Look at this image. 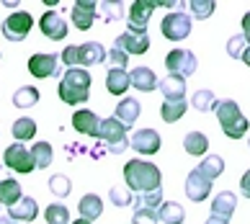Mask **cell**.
Segmentation results:
<instances>
[{
    "mask_svg": "<svg viewBox=\"0 0 250 224\" xmlns=\"http://www.w3.org/2000/svg\"><path fill=\"white\" fill-rule=\"evenodd\" d=\"M124 181H126V188L132 193H147V191H157L163 183V175H160V167L152 165V163H145V160H129L124 165Z\"/></svg>",
    "mask_w": 250,
    "mask_h": 224,
    "instance_id": "1",
    "label": "cell"
},
{
    "mask_svg": "<svg viewBox=\"0 0 250 224\" xmlns=\"http://www.w3.org/2000/svg\"><path fill=\"white\" fill-rule=\"evenodd\" d=\"M57 93L67 106L85 103L88 96H90V72L83 70V67H67L62 75V80H60Z\"/></svg>",
    "mask_w": 250,
    "mask_h": 224,
    "instance_id": "2",
    "label": "cell"
},
{
    "mask_svg": "<svg viewBox=\"0 0 250 224\" xmlns=\"http://www.w3.org/2000/svg\"><path fill=\"white\" fill-rule=\"evenodd\" d=\"M217 119H219V126L222 132H225L229 139H243L248 134L250 129V121L243 116V111H240V106L235 103V101H217Z\"/></svg>",
    "mask_w": 250,
    "mask_h": 224,
    "instance_id": "3",
    "label": "cell"
},
{
    "mask_svg": "<svg viewBox=\"0 0 250 224\" xmlns=\"http://www.w3.org/2000/svg\"><path fill=\"white\" fill-rule=\"evenodd\" d=\"M129 129L122 124V121H116L114 116L111 119H104L101 121V132H98V139H104L108 144V152L111 155H122L124 149H129V137H126Z\"/></svg>",
    "mask_w": 250,
    "mask_h": 224,
    "instance_id": "4",
    "label": "cell"
},
{
    "mask_svg": "<svg viewBox=\"0 0 250 224\" xmlns=\"http://www.w3.org/2000/svg\"><path fill=\"white\" fill-rule=\"evenodd\" d=\"M191 29H193V23H191V16L186 11H173V13L165 16L163 23H160L163 36L170 41H183L191 34Z\"/></svg>",
    "mask_w": 250,
    "mask_h": 224,
    "instance_id": "5",
    "label": "cell"
},
{
    "mask_svg": "<svg viewBox=\"0 0 250 224\" xmlns=\"http://www.w3.org/2000/svg\"><path fill=\"white\" fill-rule=\"evenodd\" d=\"M165 67L170 70V75H181V78H191L196 72L199 62H196V54L191 49H183V46H175V49L168 52L165 57Z\"/></svg>",
    "mask_w": 250,
    "mask_h": 224,
    "instance_id": "6",
    "label": "cell"
},
{
    "mask_svg": "<svg viewBox=\"0 0 250 224\" xmlns=\"http://www.w3.org/2000/svg\"><path fill=\"white\" fill-rule=\"evenodd\" d=\"M3 163H5V167H11L13 173H21V175L36 170L34 157H31V149H29V147H23L21 142H13L11 147H5Z\"/></svg>",
    "mask_w": 250,
    "mask_h": 224,
    "instance_id": "7",
    "label": "cell"
},
{
    "mask_svg": "<svg viewBox=\"0 0 250 224\" xmlns=\"http://www.w3.org/2000/svg\"><path fill=\"white\" fill-rule=\"evenodd\" d=\"M31 26H34V18L29 11H13L3 21V36L8 41H23L29 36Z\"/></svg>",
    "mask_w": 250,
    "mask_h": 224,
    "instance_id": "8",
    "label": "cell"
},
{
    "mask_svg": "<svg viewBox=\"0 0 250 224\" xmlns=\"http://www.w3.org/2000/svg\"><path fill=\"white\" fill-rule=\"evenodd\" d=\"M155 0H134L129 5V29L132 34H147V23L155 13Z\"/></svg>",
    "mask_w": 250,
    "mask_h": 224,
    "instance_id": "9",
    "label": "cell"
},
{
    "mask_svg": "<svg viewBox=\"0 0 250 224\" xmlns=\"http://www.w3.org/2000/svg\"><path fill=\"white\" fill-rule=\"evenodd\" d=\"M129 147H132L137 155L150 157L155 152H160V134H157L155 129H150V126L137 129V132L132 134V139H129Z\"/></svg>",
    "mask_w": 250,
    "mask_h": 224,
    "instance_id": "10",
    "label": "cell"
},
{
    "mask_svg": "<svg viewBox=\"0 0 250 224\" xmlns=\"http://www.w3.org/2000/svg\"><path fill=\"white\" fill-rule=\"evenodd\" d=\"M29 72L34 75V78H57V75L62 72L60 67V54H34V57L29 60Z\"/></svg>",
    "mask_w": 250,
    "mask_h": 224,
    "instance_id": "11",
    "label": "cell"
},
{
    "mask_svg": "<svg viewBox=\"0 0 250 224\" xmlns=\"http://www.w3.org/2000/svg\"><path fill=\"white\" fill-rule=\"evenodd\" d=\"M72 23H75V29L80 31H88L90 26H93L96 16H98V3H93V0H78V3H72Z\"/></svg>",
    "mask_w": 250,
    "mask_h": 224,
    "instance_id": "12",
    "label": "cell"
},
{
    "mask_svg": "<svg viewBox=\"0 0 250 224\" xmlns=\"http://www.w3.org/2000/svg\"><path fill=\"white\" fill-rule=\"evenodd\" d=\"M39 29L52 41H62L64 36H67V23H64V18L57 11H47V13H44L39 18Z\"/></svg>",
    "mask_w": 250,
    "mask_h": 224,
    "instance_id": "13",
    "label": "cell"
},
{
    "mask_svg": "<svg viewBox=\"0 0 250 224\" xmlns=\"http://www.w3.org/2000/svg\"><path fill=\"white\" fill-rule=\"evenodd\" d=\"M209 193H211V181H207L196 167H193V170L186 175V196L193 204H201V201H207Z\"/></svg>",
    "mask_w": 250,
    "mask_h": 224,
    "instance_id": "14",
    "label": "cell"
},
{
    "mask_svg": "<svg viewBox=\"0 0 250 224\" xmlns=\"http://www.w3.org/2000/svg\"><path fill=\"white\" fill-rule=\"evenodd\" d=\"M157 90L163 93V101H183L186 98V78L168 72L163 80H157Z\"/></svg>",
    "mask_w": 250,
    "mask_h": 224,
    "instance_id": "15",
    "label": "cell"
},
{
    "mask_svg": "<svg viewBox=\"0 0 250 224\" xmlns=\"http://www.w3.org/2000/svg\"><path fill=\"white\" fill-rule=\"evenodd\" d=\"M116 49H122L126 54H145L150 49V36L147 34H132V31H124L122 36H116L114 41Z\"/></svg>",
    "mask_w": 250,
    "mask_h": 224,
    "instance_id": "16",
    "label": "cell"
},
{
    "mask_svg": "<svg viewBox=\"0 0 250 224\" xmlns=\"http://www.w3.org/2000/svg\"><path fill=\"white\" fill-rule=\"evenodd\" d=\"M72 129L80 132V134H88V137H98L101 119L93 114V111H88V108H78L75 114H72Z\"/></svg>",
    "mask_w": 250,
    "mask_h": 224,
    "instance_id": "17",
    "label": "cell"
},
{
    "mask_svg": "<svg viewBox=\"0 0 250 224\" xmlns=\"http://www.w3.org/2000/svg\"><path fill=\"white\" fill-rule=\"evenodd\" d=\"M39 217V204H36L31 196H23L16 206L8 209V219L11 222H18V224H26V222H34Z\"/></svg>",
    "mask_w": 250,
    "mask_h": 224,
    "instance_id": "18",
    "label": "cell"
},
{
    "mask_svg": "<svg viewBox=\"0 0 250 224\" xmlns=\"http://www.w3.org/2000/svg\"><path fill=\"white\" fill-rule=\"evenodd\" d=\"M235 209H237V196L232 191H222V193L214 196V201H211V217H219L225 222L232 219Z\"/></svg>",
    "mask_w": 250,
    "mask_h": 224,
    "instance_id": "19",
    "label": "cell"
},
{
    "mask_svg": "<svg viewBox=\"0 0 250 224\" xmlns=\"http://www.w3.org/2000/svg\"><path fill=\"white\" fill-rule=\"evenodd\" d=\"M140 111H142L140 101H137V98H126V96H124V98L116 103V108H114V119H116V121H122V124L129 129L137 119H140Z\"/></svg>",
    "mask_w": 250,
    "mask_h": 224,
    "instance_id": "20",
    "label": "cell"
},
{
    "mask_svg": "<svg viewBox=\"0 0 250 224\" xmlns=\"http://www.w3.org/2000/svg\"><path fill=\"white\" fill-rule=\"evenodd\" d=\"M129 85L137 88V90H142V93H150V90H157V78H155V72L150 67H134L132 72H129Z\"/></svg>",
    "mask_w": 250,
    "mask_h": 224,
    "instance_id": "21",
    "label": "cell"
},
{
    "mask_svg": "<svg viewBox=\"0 0 250 224\" xmlns=\"http://www.w3.org/2000/svg\"><path fill=\"white\" fill-rule=\"evenodd\" d=\"M80 62H83V70H85V67H96V64H104L106 62L104 44H98V41L80 44Z\"/></svg>",
    "mask_w": 250,
    "mask_h": 224,
    "instance_id": "22",
    "label": "cell"
},
{
    "mask_svg": "<svg viewBox=\"0 0 250 224\" xmlns=\"http://www.w3.org/2000/svg\"><path fill=\"white\" fill-rule=\"evenodd\" d=\"M21 199H23L21 183L13 181V178H3V181H0V204H3L5 209L16 206V204L21 201Z\"/></svg>",
    "mask_w": 250,
    "mask_h": 224,
    "instance_id": "23",
    "label": "cell"
},
{
    "mask_svg": "<svg viewBox=\"0 0 250 224\" xmlns=\"http://www.w3.org/2000/svg\"><path fill=\"white\" fill-rule=\"evenodd\" d=\"M78 209H80V219L96 222L101 214H104V201H101L96 193H85V196L78 201Z\"/></svg>",
    "mask_w": 250,
    "mask_h": 224,
    "instance_id": "24",
    "label": "cell"
},
{
    "mask_svg": "<svg viewBox=\"0 0 250 224\" xmlns=\"http://www.w3.org/2000/svg\"><path fill=\"white\" fill-rule=\"evenodd\" d=\"M157 219L163 224H183L186 219V211L178 201H163L160 206H157Z\"/></svg>",
    "mask_w": 250,
    "mask_h": 224,
    "instance_id": "25",
    "label": "cell"
},
{
    "mask_svg": "<svg viewBox=\"0 0 250 224\" xmlns=\"http://www.w3.org/2000/svg\"><path fill=\"white\" fill-rule=\"evenodd\" d=\"M106 88L111 96H122L124 98V93L132 88L129 85V72L126 70H108L106 72Z\"/></svg>",
    "mask_w": 250,
    "mask_h": 224,
    "instance_id": "26",
    "label": "cell"
},
{
    "mask_svg": "<svg viewBox=\"0 0 250 224\" xmlns=\"http://www.w3.org/2000/svg\"><path fill=\"white\" fill-rule=\"evenodd\" d=\"M196 170L204 175L207 181H217L222 173H225V160H222L219 155H207L204 160L196 165Z\"/></svg>",
    "mask_w": 250,
    "mask_h": 224,
    "instance_id": "27",
    "label": "cell"
},
{
    "mask_svg": "<svg viewBox=\"0 0 250 224\" xmlns=\"http://www.w3.org/2000/svg\"><path fill=\"white\" fill-rule=\"evenodd\" d=\"M186 98L183 101H163V106H160V119L165 121V124H175L183 114H186Z\"/></svg>",
    "mask_w": 250,
    "mask_h": 224,
    "instance_id": "28",
    "label": "cell"
},
{
    "mask_svg": "<svg viewBox=\"0 0 250 224\" xmlns=\"http://www.w3.org/2000/svg\"><path fill=\"white\" fill-rule=\"evenodd\" d=\"M13 137H16V142H29V139H34L36 137V121L34 119H29V116H21V119H16L13 121Z\"/></svg>",
    "mask_w": 250,
    "mask_h": 224,
    "instance_id": "29",
    "label": "cell"
},
{
    "mask_svg": "<svg viewBox=\"0 0 250 224\" xmlns=\"http://www.w3.org/2000/svg\"><path fill=\"white\" fill-rule=\"evenodd\" d=\"M36 103H39V90L34 85H21L13 93V106L16 108H31Z\"/></svg>",
    "mask_w": 250,
    "mask_h": 224,
    "instance_id": "30",
    "label": "cell"
},
{
    "mask_svg": "<svg viewBox=\"0 0 250 224\" xmlns=\"http://www.w3.org/2000/svg\"><path fill=\"white\" fill-rule=\"evenodd\" d=\"M191 106L201 111V114H207V111H214L217 108V96H214V90H209V88H201L193 93V98H191Z\"/></svg>",
    "mask_w": 250,
    "mask_h": 224,
    "instance_id": "31",
    "label": "cell"
},
{
    "mask_svg": "<svg viewBox=\"0 0 250 224\" xmlns=\"http://www.w3.org/2000/svg\"><path fill=\"white\" fill-rule=\"evenodd\" d=\"M183 147H186V152L188 155H207V149H209V139L207 134H201V132H188L186 139H183Z\"/></svg>",
    "mask_w": 250,
    "mask_h": 224,
    "instance_id": "32",
    "label": "cell"
},
{
    "mask_svg": "<svg viewBox=\"0 0 250 224\" xmlns=\"http://www.w3.org/2000/svg\"><path fill=\"white\" fill-rule=\"evenodd\" d=\"M31 157H34V165L36 167H49L52 165V160H54V155H52V144L49 142H36L34 147H31Z\"/></svg>",
    "mask_w": 250,
    "mask_h": 224,
    "instance_id": "33",
    "label": "cell"
},
{
    "mask_svg": "<svg viewBox=\"0 0 250 224\" xmlns=\"http://www.w3.org/2000/svg\"><path fill=\"white\" fill-rule=\"evenodd\" d=\"M44 219H47V224H72L70 209L64 204H49L47 211H44Z\"/></svg>",
    "mask_w": 250,
    "mask_h": 224,
    "instance_id": "34",
    "label": "cell"
},
{
    "mask_svg": "<svg viewBox=\"0 0 250 224\" xmlns=\"http://www.w3.org/2000/svg\"><path fill=\"white\" fill-rule=\"evenodd\" d=\"M186 5L191 11V18H201V21H207V18L214 13V8H217L214 0H191V3H186Z\"/></svg>",
    "mask_w": 250,
    "mask_h": 224,
    "instance_id": "35",
    "label": "cell"
},
{
    "mask_svg": "<svg viewBox=\"0 0 250 224\" xmlns=\"http://www.w3.org/2000/svg\"><path fill=\"white\" fill-rule=\"evenodd\" d=\"M49 191H52L54 196H60V199H64V196H70L72 183H70L67 175L57 173V175H52V178H49Z\"/></svg>",
    "mask_w": 250,
    "mask_h": 224,
    "instance_id": "36",
    "label": "cell"
},
{
    "mask_svg": "<svg viewBox=\"0 0 250 224\" xmlns=\"http://www.w3.org/2000/svg\"><path fill=\"white\" fill-rule=\"evenodd\" d=\"M163 204V191L157 188V191H147V193H140L134 199V206H145V209H155L157 211V206Z\"/></svg>",
    "mask_w": 250,
    "mask_h": 224,
    "instance_id": "37",
    "label": "cell"
},
{
    "mask_svg": "<svg viewBox=\"0 0 250 224\" xmlns=\"http://www.w3.org/2000/svg\"><path fill=\"white\" fill-rule=\"evenodd\" d=\"M106 62H108V70H126L129 67V54L111 46V52H106Z\"/></svg>",
    "mask_w": 250,
    "mask_h": 224,
    "instance_id": "38",
    "label": "cell"
},
{
    "mask_svg": "<svg viewBox=\"0 0 250 224\" xmlns=\"http://www.w3.org/2000/svg\"><path fill=\"white\" fill-rule=\"evenodd\" d=\"M108 199L114 206H129V204H134V193L129 188H119V185H114V188L108 191Z\"/></svg>",
    "mask_w": 250,
    "mask_h": 224,
    "instance_id": "39",
    "label": "cell"
},
{
    "mask_svg": "<svg viewBox=\"0 0 250 224\" xmlns=\"http://www.w3.org/2000/svg\"><path fill=\"white\" fill-rule=\"evenodd\" d=\"M98 13L106 21H119L124 18V3H98Z\"/></svg>",
    "mask_w": 250,
    "mask_h": 224,
    "instance_id": "40",
    "label": "cell"
},
{
    "mask_svg": "<svg viewBox=\"0 0 250 224\" xmlns=\"http://www.w3.org/2000/svg\"><path fill=\"white\" fill-rule=\"evenodd\" d=\"M60 60L67 64V67H83V62H80V44H70V46H64L62 54H60Z\"/></svg>",
    "mask_w": 250,
    "mask_h": 224,
    "instance_id": "41",
    "label": "cell"
},
{
    "mask_svg": "<svg viewBox=\"0 0 250 224\" xmlns=\"http://www.w3.org/2000/svg\"><path fill=\"white\" fill-rule=\"evenodd\" d=\"M132 222L134 224H157V211L155 209H145V206H134V214H132Z\"/></svg>",
    "mask_w": 250,
    "mask_h": 224,
    "instance_id": "42",
    "label": "cell"
},
{
    "mask_svg": "<svg viewBox=\"0 0 250 224\" xmlns=\"http://www.w3.org/2000/svg\"><path fill=\"white\" fill-rule=\"evenodd\" d=\"M245 49H248V41L243 39V34H240V36H232V39L227 41V54H229V57H235V60L243 57Z\"/></svg>",
    "mask_w": 250,
    "mask_h": 224,
    "instance_id": "43",
    "label": "cell"
},
{
    "mask_svg": "<svg viewBox=\"0 0 250 224\" xmlns=\"http://www.w3.org/2000/svg\"><path fill=\"white\" fill-rule=\"evenodd\" d=\"M240 191H243L245 199H250V167H248V173L240 178Z\"/></svg>",
    "mask_w": 250,
    "mask_h": 224,
    "instance_id": "44",
    "label": "cell"
},
{
    "mask_svg": "<svg viewBox=\"0 0 250 224\" xmlns=\"http://www.w3.org/2000/svg\"><path fill=\"white\" fill-rule=\"evenodd\" d=\"M243 39H245L248 46H250V11L243 16Z\"/></svg>",
    "mask_w": 250,
    "mask_h": 224,
    "instance_id": "45",
    "label": "cell"
},
{
    "mask_svg": "<svg viewBox=\"0 0 250 224\" xmlns=\"http://www.w3.org/2000/svg\"><path fill=\"white\" fill-rule=\"evenodd\" d=\"M204 224H229V222H225V219H219V217H209Z\"/></svg>",
    "mask_w": 250,
    "mask_h": 224,
    "instance_id": "46",
    "label": "cell"
},
{
    "mask_svg": "<svg viewBox=\"0 0 250 224\" xmlns=\"http://www.w3.org/2000/svg\"><path fill=\"white\" fill-rule=\"evenodd\" d=\"M240 60H243V62L248 64V67H250V46H248V49H245V54H243V57H240Z\"/></svg>",
    "mask_w": 250,
    "mask_h": 224,
    "instance_id": "47",
    "label": "cell"
},
{
    "mask_svg": "<svg viewBox=\"0 0 250 224\" xmlns=\"http://www.w3.org/2000/svg\"><path fill=\"white\" fill-rule=\"evenodd\" d=\"M0 224H11V219H8V214H5V217H0Z\"/></svg>",
    "mask_w": 250,
    "mask_h": 224,
    "instance_id": "48",
    "label": "cell"
},
{
    "mask_svg": "<svg viewBox=\"0 0 250 224\" xmlns=\"http://www.w3.org/2000/svg\"><path fill=\"white\" fill-rule=\"evenodd\" d=\"M72 224H93V222H85V219H75Z\"/></svg>",
    "mask_w": 250,
    "mask_h": 224,
    "instance_id": "49",
    "label": "cell"
}]
</instances>
